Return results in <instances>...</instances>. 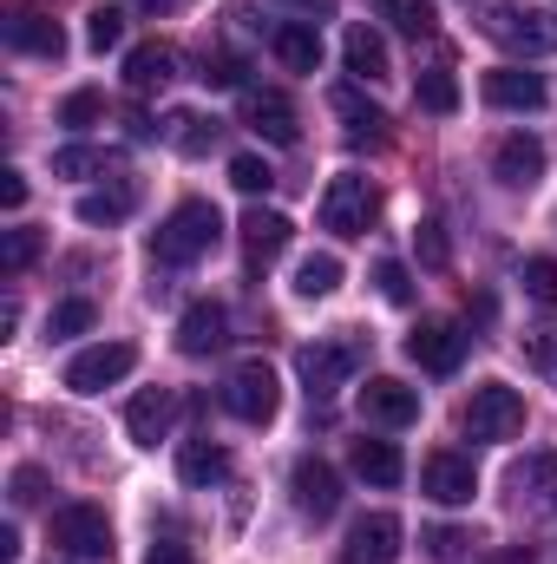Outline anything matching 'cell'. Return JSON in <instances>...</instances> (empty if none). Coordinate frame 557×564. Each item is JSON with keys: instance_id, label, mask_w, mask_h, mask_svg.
<instances>
[{"instance_id": "obj_20", "label": "cell", "mask_w": 557, "mask_h": 564, "mask_svg": "<svg viewBox=\"0 0 557 564\" xmlns=\"http://www.w3.org/2000/svg\"><path fill=\"white\" fill-rule=\"evenodd\" d=\"M171 421H177V401H171L164 388H144V394H132V408H125L132 446H157V440L171 433Z\"/></svg>"}, {"instance_id": "obj_19", "label": "cell", "mask_w": 557, "mask_h": 564, "mask_svg": "<svg viewBox=\"0 0 557 564\" xmlns=\"http://www.w3.org/2000/svg\"><path fill=\"white\" fill-rule=\"evenodd\" d=\"M7 46L13 53H33V59H66V26L46 20V13H33V7H20L7 20Z\"/></svg>"}, {"instance_id": "obj_42", "label": "cell", "mask_w": 557, "mask_h": 564, "mask_svg": "<svg viewBox=\"0 0 557 564\" xmlns=\"http://www.w3.org/2000/svg\"><path fill=\"white\" fill-rule=\"evenodd\" d=\"M525 361H532L545 381H557V328H538V335H525Z\"/></svg>"}, {"instance_id": "obj_9", "label": "cell", "mask_w": 557, "mask_h": 564, "mask_svg": "<svg viewBox=\"0 0 557 564\" xmlns=\"http://www.w3.org/2000/svg\"><path fill=\"white\" fill-rule=\"evenodd\" d=\"M288 492H295V512L315 519V525L341 512V479H335V466L315 459V453H302V459L288 466Z\"/></svg>"}, {"instance_id": "obj_29", "label": "cell", "mask_w": 557, "mask_h": 564, "mask_svg": "<svg viewBox=\"0 0 557 564\" xmlns=\"http://www.w3.org/2000/svg\"><path fill=\"white\" fill-rule=\"evenodd\" d=\"M302 302H328L335 289H341V257H328V250H315V257H302L295 263V282H288Z\"/></svg>"}, {"instance_id": "obj_45", "label": "cell", "mask_w": 557, "mask_h": 564, "mask_svg": "<svg viewBox=\"0 0 557 564\" xmlns=\"http://www.w3.org/2000/svg\"><path fill=\"white\" fill-rule=\"evenodd\" d=\"M0 204H7V210L26 204V177H20V171H0Z\"/></svg>"}, {"instance_id": "obj_14", "label": "cell", "mask_w": 557, "mask_h": 564, "mask_svg": "<svg viewBox=\"0 0 557 564\" xmlns=\"http://www.w3.org/2000/svg\"><path fill=\"white\" fill-rule=\"evenodd\" d=\"M505 486H512V506L518 512H551L557 506V453H525L505 473Z\"/></svg>"}, {"instance_id": "obj_31", "label": "cell", "mask_w": 557, "mask_h": 564, "mask_svg": "<svg viewBox=\"0 0 557 564\" xmlns=\"http://www.w3.org/2000/svg\"><path fill=\"white\" fill-rule=\"evenodd\" d=\"M381 7V20H394L401 33H414V40H426L433 26H439V13H433V0H374Z\"/></svg>"}, {"instance_id": "obj_7", "label": "cell", "mask_w": 557, "mask_h": 564, "mask_svg": "<svg viewBox=\"0 0 557 564\" xmlns=\"http://www.w3.org/2000/svg\"><path fill=\"white\" fill-rule=\"evenodd\" d=\"M459 426H466L472 440H512V433L525 426V394L505 388V381H485V388H472V401H466Z\"/></svg>"}, {"instance_id": "obj_37", "label": "cell", "mask_w": 557, "mask_h": 564, "mask_svg": "<svg viewBox=\"0 0 557 564\" xmlns=\"http://www.w3.org/2000/svg\"><path fill=\"white\" fill-rule=\"evenodd\" d=\"M230 184H237L243 197H263V191L276 184V171H270V164H263L256 151H243V158H230Z\"/></svg>"}, {"instance_id": "obj_27", "label": "cell", "mask_w": 557, "mask_h": 564, "mask_svg": "<svg viewBox=\"0 0 557 564\" xmlns=\"http://www.w3.org/2000/svg\"><path fill=\"white\" fill-rule=\"evenodd\" d=\"M335 112L348 119V139H354V144H387V112H381V106H368L354 86H341V93H335Z\"/></svg>"}, {"instance_id": "obj_28", "label": "cell", "mask_w": 557, "mask_h": 564, "mask_svg": "<svg viewBox=\"0 0 557 564\" xmlns=\"http://www.w3.org/2000/svg\"><path fill=\"white\" fill-rule=\"evenodd\" d=\"M341 53H348V73H354V79H387V73H394V66H387V40H381L374 26H348Z\"/></svg>"}, {"instance_id": "obj_26", "label": "cell", "mask_w": 557, "mask_h": 564, "mask_svg": "<svg viewBox=\"0 0 557 564\" xmlns=\"http://www.w3.org/2000/svg\"><path fill=\"white\" fill-rule=\"evenodd\" d=\"M276 59L288 66V73H315L321 66V33L308 26V20H288V26H276Z\"/></svg>"}, {"instance_id": "obj_2", "label": "cell", "mask_w": 557, "mask_h": 564, "mask_svg": "<svg viewBox=\"0 0 557 564\" xmlns=\"http://www.w3.org/2000/svg\"><path fill=\"white\" fill-rule=\"evenodd\" d=\"M368 335L361 328H341V335H328V341H308L302 355H295V375H302V388H308V401H328L335 388H348L361 368H368Z\"/></svg>"}, {"instance_id": "obj_24", "label": "cell", "mask_w": 557, "mask_h": 564, "mask_svg": "<svg viewBox=\"0 0 557 564\" xmlns=\"http://www.w3.org/2000/svg\"><path fill=\"white\" fill-rule=\"evenodd\" d=\"M171 73H177V53L171 46H157V40H144L125 53V86L132 93H164L171 86Z\"/></svg>"}, {"instance_id": "obj_40", "label": "cell", "mask_w": 557, "mask_h": 564, "mask_svg": "<svg viewBox=\"0 0 557 564\" xmlns=\"http://www.w3.org/2000/svg\"><path fill=\"white\" fill-rule=\"evenodd\" d=\"M374 282H381V295H387L394 308H407V302H414V276H407V263L381 257V263H374Z\"/></svg>"}, {"instance_id": "obj_22", "label": "cell", "mask_w": 557, "mask_h": 564, "mask_svg": "<svg viewBox=\"0 0 557 564\" xmlns=\"http://www.w3.org/2000/svg\"><path fill=\"white\" fill-rule=\"evenodd\" d=\"M348 466H354V473H361L368 486H381V492L407 479V459H401V446H394V440H354Z\"/></svg>"}, {"instance_id": "obj_4", "label": "cell", "mask_w": 557, "mask_h": 564, "mask_svg": "<svg viewBox=\"0 0 557 564\" xmlns=\"http://www.w3.org/2000/svg\"><path fill=\"white\" fill-rule=\"evenodd\" d=\"M374 210H381V191H374L361 171L328 177V191H321V230H335V237H361V230L374 224Z\"/></svg>"}, {"instance_id": "obj_3", "label": "cell", "mask_w": 557, "mask_h": 564, "mask_svg": "<svg viewBox=\"0 0 557 564\" xmlns=\"http://www.w3.org/2000/svg\"><path fill=\"white\" fill-rule=\"evenodd\" d=\"M485 40H499L505 53H525V59H538V53H557V13L545 7H512V0H499V7H485Z\"/></svg>"}, {"instance_id": "obj_38", "label": "cell", "mask_w": 557, "mask_h": 564, "mask_svg": "<svg viewBox=\"0 0 557 564\" xmlns=\"http://www.w3.org/2000/svg\"><path fill=\"white\" fill-rule=\"evenodd\" d=\"M525 295L538 308H557V257H525Z\"/></svg>"}, {"instance_id": "obj_12", "label": "cell", "mask_w": 557, "mask_h": 564, "mask_svg": "<svg viewBox=\"0 0 557 564\" xmlns=\"http://www.w3.org/2000/svg\"><path fill=\"white\" fill-rule=\"evenodd\" d=\"M361 421L374 426H414L419 421V388H407V381H394V375H374L368 388H361Z\"/></svg>"}, {"instance_id": "obj_6", "label": "cell", "mask_w": 557, "mask_h": 564, "mask_svg": "<svg viewBox=\"0 0 557 564\" xmlns=\"http://www.w3.org/2000/svg\"><path fill=\"white\" fill-rule=\"evenodd\" d=\"M53 545L66 558H86V564H112V519L99 506H59L53 512Z\"/></svg>"}, {"instance_id": "obj_43", "label": "cell", "mask_w": 557, "mask_h": 564, "mask_svg": "<svg viewBox=\"0 0 557 564\" xmlns=\"http://www.w3.org/2000/svg\"><path fill=\"white\" fill-rule=\"evenodd\" d=\"M40 492H46V473H40V466H20V473H13V506H33Z\"/></svg>"}, {"instance_id": "obj_23", "label": "cell", "mask_w": 557, "mask_h": 564, "mask_svg": "<svg viewBox=\"0 0 557 564\" xmlns=\"http://www.w3.org/2000/svg\"><path fill=\"white\" fill-rule=\"evenodd\" d=\"M177 479L184 486H223L230 479V453L217 440H184L177 446Z\"/></svg>"}, {"instance_id": "obj_10", "label": "cell", "mask_w": 557, "mask_h": 564, "mask_svg": "<svg viewBox=\"0 0 557 564\" xmlns=\"http://www.w3.org/2000/svg\"><path fill=\"white\" fill-rule=\"evenodd\" d=\"M401 519L394 512H361L341 539V564H394L401 558Z\"/></svg>"}, {"instance_id": "obj_50", "label": "cell", "mask_w": 557, "mask_h": 564, "mask_svg": "<svg viewBox=\"0 0 557 564\" xmlns=\"http://www.w3.org/2000/svg\"><path fill=\"white\" fill-rule=\"evenodd\" d=\"M132 7H139V13H164V7H171V0H132Z\"/></svg>"}, {"instance_id": "obj_25", "label": "cell", "mask_w": 557, "mask_h": 564, "mask_svg": "<svg viewBox=\"0 0 557 564\" xmlns=\"http://www.w3.org/2000/svg\"><path fill=\"white\" fill-rule=\"evenodd\" d=\"M132 204H139V184H132V177H119V184H106V191H86V197H79V224H92V230L125 224V217H132Z\"/></svg>"}, {"instance_id": "obj_39", "label": "cell", "mask_w": 557, "mask_h": 564, "mask_svg": "<svg viewBox=\"0 0 557 564\" xmlns=\"http://www.w3.org/2000/svg\"><path fill=\"white\" fill-rule=\"evenodd\" d=\"M33 257H40V230H7V237H0V270H7V276H20Z\"/></svg>"}, {"instance_id": "obj_8", "label": "cell", "mask_w": 557, "mask_h": 564, "mask_svg": "<svg viewBox=\"0 0 557 564\" xmlns=\"http://www.w3.org/2000/svg\"><path fill=\"white\" fill-rule=\"evenodd\" d=\"M132 368H139V348H132V341H92V348H79V355L66 361V388H73V394H106V388H119Z\"/></svg>"}, {"instance_id": "obj_15", "label": "cell", "mask_w": 557, "mask_h": 564, "mask_svg": "<svg viewBox=\"0 0 557 564\" xmlns=\"http://www.w3.org/2000/svg\"><path fill=\"white\" fill-rule=\"evenodd\" d=\"M243 126L270 144H295V132H302L288 93H276V86H250V93H243Z\"/></svg>"}, {"instance_id": "obj_36", "label": "cell", "mask_w": 557, "mask_h": 564, "mask_svg": "<svg viewBox=\"0 0 557 564\" xmlns=\"http://www.w3.org/2000/svg\"><path fill=\"white\" fill-rule=\"evenodd\" d=\"M99 119H106V93H92V86L66 93V106H59V126H66V132H86V126H99Z\"/></svg>"}, {"instance_id": "obj_32", "label": "cell", "mask_w": 557, "mask_h": 564, "mask_svg": "<svg viewBox=\"0 0 557 564\" xmlns=\"http://www.w3.org/2000/svg\"><path fill=\"white\" fill-rule=\"evenodd\" d=\"M414 93H419V106H426V112H439V119H446V112H459V79H452L446 66H426Z\"/></svg>"}, {"instance_id": "obj_49", "label": "cell", "mask_w": 557, "mask_h": 564, "mask_svg": "<svg viewBox=\"0 0 557 564\" xmlns=\"http://www.w3.org/2000/svg\"><path fill=\"white\" fill-rule=\"evenodd\" d=\"M288 7H302V13H328L335 0H288Z\"/></svg>"}, {"instance_id": "obj_16", "label": "cell", "mask_w": 557, "mask_h": 564, "mask_svg": "<svg viewBox=\"0 0 557 564\" xmlns=\"http://www.w3.org/2000/svg\"><path fill=\"white\" fill-rule=\"evenodd\" d=\"M230 341V308L223 302H190L184 315H177V355H217Z\"/></svg>"}, {"instance_id": "obj_21", "label": "cell", "mask_w": 557, "mask_h": 564, "mask_svg": "<svg viewBox=\"0 0 557 564\" xmlns=\"http://www.w3.org/2000/svg\"><path fill=\"white\" fill-rule=\"evenodd\" d=\"M288 237H295V224H288L282 210H263V204H256V210L243 217V257H250V263H276L282 250H288Z\"/></svg>"}, {"instance_id": "obj_35", "label": "cell", "mask_w": 557, "mask_h": 564, "mask_svg": "<svg viewBox=\"0 0 557 564\" xmlns=\"http://www.w3.org/2000/svg\"><path fill=\"white\" fill-rule=\"evenodd\" d=\"M119 40H125V7H92L86 13V46L92 53H112Z\"/></svg>"}, {"instance_id": "obj_34", "label": "cell", "mask_w": 557, "mask_h": 564, "mask_svg": "<svg viewBox=\"0 0 557 564\" xmlns=\"http://www.w3.org/2000/svg\"><path fill=\"white\" fill-rule=\"evenodd\" d=\"M92 322H99V308H92L86 295H73V302H59V308L46 315V335H53V341H73V335H86Z\"/></svg>"}, {"instance_id": "obj_13", "label": "cell", "mask_w": 557, "mask_h": 564, "mask_svg": "<svg viewBox=\"0 0 557 564\" xmlns=\"http://www.w3.org/2000/svg\"><path fill=\"white\" fill-rule=\"evenodd\" d=\"M419 492H426L433 506H472L479 473H472V459H459V453H433V459L419 466Z\"/></svg>"}, {"instance_id": "obj_41", "label": "cell", "mask_w": 557, "mask_h": 564, "mask_svg": "<svg viewBox=\"0 0 557 564\" xmlns=\"http://www.w3.org/2000/svg\"><path fill=\"white\" fill-rule=\"evenodd\" d=\"M414 250H419V263H426V270H446V263H452V250H446V230H439L433 217L414 230Z\"/></svg>"}, {"instance_id": "obj_5", "label": "cell", "mask_w": 557, "mask_h": 564, "mask_svg": "<svg viewBox=\"0 0 557 564\" xmlns=\"http://www.w3.org/2000/svg\"><path fill=\"white\" fill-rule=\"evenodd\" d=\"M223 408H230L237 421H250V426H270L276 408H282L276 368H270V361H237L230 381H223Z\"/></svg>"}, {"instance_id": "obj_18", "label": "cell", "mask_w": 557, "mask_h": 564, "mask_svg": "<svg viewBox=\"0 0 557 564\" xmlns=\"http://www.w3.org/2000/svg\"><path fill=\"white\" fill-rule=\"evenodd\" d=\"M485 106H499V112H538L551 93H545V79L538 73H525V66H492L485 73Z\"/></svg>"}, {"instance_id": "obj_47", "label": "cell", "mask_w": 557, "mask_h": 564, "mask_svg": "<svg viewBox=\"0 0 557 564\" xmlns=\"http://www.w3.org/2000/svg\"><path fill=\"white\" fill-rule=\"evenodd\" d=\"M144 564H197V558H190L184 545H151V558H144Z\"/></svg>"}, {"instance_id": "obj_48", "label": "cell", "mask_w": 557, "mask_h": 564, "mask_svg": "<svg viewBox=\"0 0 557 564\" xmlns=\"http://www.w3.org/2000/svg\"><path fill=\"white\" fill-rule=\"evenodd\" d=\"M13 558H20V532L7 525V532H0V564H13Z\"/></svg>"}, {"instance_id": "obj_1", "label": "cell", "mask_w": 557, "mask_h": 564, "mask_svg": "<svg viewBox=\"0 0 557 564\" xmlns=\"http://www.w3.org/2000/svg\"><path fill=\"white\" fill-rule=\"evenodd\" d=\"M217 237H223V217H217V204H204V197H184L157 230H151V263H197V257H210L217 250Z\"/></svg>"}, {"instance_id": "obj_17", "label": "cell", "mask_w": 557, "mask_h": 564, "mask_svg": "<svg viewBox=\"0 0 557 564\" xmlns=\"http://www.w3.org/2000/svg\"><path fill=\"white\" fill-rule=\"evenodd\" d=\"M492 177L512 184V191H532V184L545 177V139H532V132H505L499 151H492Z\"/></svg>"}, {"instance_id": "obj_30", "label": "cell", "mask_w": 557, "mask_h": 564, "mask_svg": "<svg viewBox=\"0 0 557 564\" xmlns=\"http://www.w3.org/2000/svg\"><path fill=\"white\" fill-rule=\"evenodd\" d=\"M217 132H223V126H217V119H204V112H171V126H164V139L177 144L184 158H204V151L217 144Z\"/></svg>"}, {"instance_id": "obj_44", "label": "cell", "mask_w": 557, "mask_h": 564, "mask_svg": "<svg viewBox=\"0 0 557 564\" xmlns=\"http://www.w3.org/2000/svg\"><path fill=\"white\" fill-rule=\"evenodd\" d=\"M204 86H243V66L237 59H217V66H204Z\"/></svg>"}, {"instance_id": "obj_11", "label": "cell", "mask_w": 557, "mask_h": 564, "mask_svg": "<svg viewBox=\"0 0 557 564\" xmlns=\"http://www.w3.org/2000/svg\"><path fill=\"white\" fill-rule=\"evenodd\" d=\"M407 361L426 368V375H452L466 361V328L459 322H419L407 335Z\"/></svg>"}, {"instance_id": "obj_33", "label": "cell", "mask_w": 557, "mask_h": 564, "mask_svg": "<svg viewBox=\"0 0 557 564\" xmlns=\"http://www.w3.org/2000/svg\"><path fill=\"white\" fill-rule=\"evenodd\" d=\"M112 164V151H99V144H66V151H53V177H99Z\"/></svg>"}, {"instance_id": "obj_46", "label": "cell", "mask_w": 557, "mask_h": 564, "mask_svg": "<svg viewBox=\"0 0 557 564\" xmlns=\"http://www.w3.org/2000/svg\"><path fill=\"white\" fill-rule=\"evenodd\" d=\"M459 545H466V539H459V532H446V525H439V532H426V552H433V558H459Z\"/></svg>"}]
</instances>
